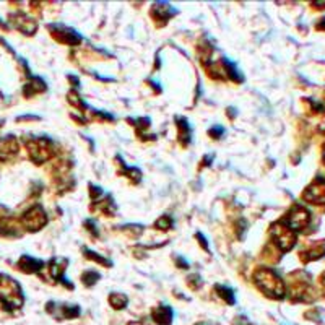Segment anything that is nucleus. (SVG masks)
Returning a JSON list of instances; mask_svg holds the SVG:
<instances>
[{"label":"nucleus","mask_w":325,"mask_h":325,"mask_svg":"<svg viewBox=\"0 0 325 325\" xmlns=\"http://www.w3.org/2000/svg\"><path fill=\"white\" fill-rule=\"evenodd\" d=\"M324 161H325V148H324Z\"/></svg>","instance_id":"0eeeda50"},{"label":"nucleus","mask_w":325,"mask_h":325,"mask_svg":"<svg viewBox=\"0 0 325 325\" xmlns=\"http://www.w3.org/2000/svg\"><path fill=\"white\" fill-rule=\"evenodd\" d=\"M255 281L258 284V288H262L267 294H272V296H277V298L283 294V281L273 270H268V268L257 270Z\"/></svg>","instance_id":"f257e3e1"},{"label":"nucleus","mask_w":325,"mask_h":325,"mask_svg":"<svg viewBox=\"0 0 325 325\" xmlns=\"http://www.w3.org/2000/svg\"><path fill=\"white\" fill-rule=\"evenodd\" d=\"M317 28L319 29H325V18H322V22L317 24Z\"/></svg>","instance_id":"423d86ee"},{"label":"nucleus","mask_w":325,"mask_h":325,"mask_svg":"<svg viewBox=\"0 0 325 325\" xmlns=\"http://www.w3.org/2000/svg\"><path fill=\"white\" fill-rule=\"evenodd\" d=\"M272 236L278 246L281 247V251H289V249L294 246V242H296V236H294L293 230H289L288 226H283V225L273 226Z\"/></svg>","instance_id":"f03ea898"},{"label":"nucleus","mask_w":325,"mask_h":325,"mask_svg":"<svg viewBox=\"0 0 325 325\" xmlns=\"http://www.w3.org/2000/svg\"><path fill=\"white\" fill-rule=\"evenodd\" d=\"M309 211L304 210L302 207H294L286 216V225L289 230H302L304 226L309 223Z\"/></svg>","instance_id":"7ed1b4c3"},{"label":"nucleus","mask_w":325,"mask_h":325,"mask_svg":"<svg viewBox=\"0 0 325 325\" xmlns=\"http://www.w3.org/2000/svg\"><path fill=\"white\" fill-rule=\"evenodd\" d=\"M24 223H26V226L29 228V230H39V228L44 226V223H46L44 211L41 210L39 207L33 208V210L26 213V216H24Z\"/></svg>","instance_id":"39448f33"},{"label":"nucleus","mask_w":325,"mask_h":325,"mask_svg":"<svg viewBox=\"0 0 325 325\" xmlns=\"http://www.w3.org/2000/svg\"><path fill=\"white\" fill-rule=\"evenodd\" d=\"M304 199L311 203H325V181L317 179L309 186V189L304 192Z\"/></svg>","instance_id":"20e7f679"}]
</instances>
